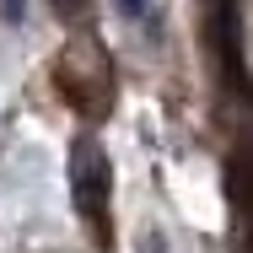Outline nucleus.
Masks as SVG:
<instances>
[{"label": "nucleus", "instance_id": "obj_1", "mask_svg": "<svg viewBox=\"0 0 253 253\" xmlns=\"http://www.w3.org/2000/svg\"><path fill=\"white\" fill-rule=\"evenodd\" d=\"M108 200H113V167L92 135H81L70 146V205L76 215L92 226V237L108 243Z\"/></svg>", "mask_w": 253, "mask_h": 253}, {"label": "nucleus", "instance_id": "obj_2", "mask_svg": "<svg viewBox=\"0 0 253 253\" xmlns=\"http://www.w3.org/2000/svg\"><path fill=\"white\" fill-rule=\"evenodd\" d=\"M146 5H151V0H119V11H124L129 22H140V16H146Z\"/></svg>", "mask_w": 253, "mask_h": 253}]
</instances>
